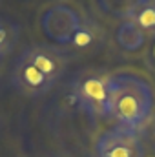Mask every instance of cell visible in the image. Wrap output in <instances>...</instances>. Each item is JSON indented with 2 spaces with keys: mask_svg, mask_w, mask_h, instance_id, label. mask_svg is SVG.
I'll return each mask as SVG.
<instances>
[{
  "mask_svg": "<svg viewBox=\"0 0 155 157\" xmlns=\"http://www.w3.org/2000/svg\"><path fill=\"white\" fill-rule=\"evenodd\" d=\"M110 117L133 132L146 128L155 110V86L142 71L122 70L108 75Z\"/></svg>",
  "mask_w": 155,
  "mask_h": 157,
  "instance_id": "1",
  "label": "cell"
},
{
  "mask_svg": "<svg viewBox=\"0 0 155 157\" xmlns=\"http://www.w3.org/2000/svg\"><path fill=\"white\" fill-rule=\"evenodd\" d=\"M11 84L22 95L31 97V99L44 97L55 86L53 82H49L47 78L44 77L35 66H31L29 62H26L20 57L17 59V62H15V66L11 70Z\"/></svg>",
  "mask_w": 155,
  "mask_h": 157,
  "instance_id": "6",
  "label": "cell"
},
{
  "mask_svg": "<svg viewBox=\"0 0 155 157\" xmlns=\"http://www.w3.org/2000/svg\"><path fill=\"white\" fill-rule=\"evenodd\" d=\"M73 99L91 117H110V82L108 75L86 73L73 84Z\"/></svg>",
  "mask_w": 155,
  "mask_h": 157,
  "instance_id": "2",
  "label": "cell"
},
{
  "mask_svg": "<svg viewBox=\"0 0 155 157\" xmlns=\"http://www.w3.org/2000/svg\"><path fill=\"white\" fill-rule=\"evenodd\" d=\"M153 57H155V48H153Z\"/></svg>",
  "mask_w": 155,
  "mask_h": 157,
  "instance_id": "13",
  "label": "cell"
},
{
  "mask_svg": "<svg viewBox=\"0 0 155 157\" xmlns=\"http://www.w3.org/2000/svg\"><path fill=\"white\" fill-rule=\"evenodd\" d=\"M146 137H148V141L152 143V146L155 148V110H153V115L152 119L148 121V124H146Z\"/></svg>",
  "mask_w": 155,
  "mask_h": 157,
  "instance_id": "12",
  "label": "cell"
},
{
  "mask_svg": "<svg viewBox=\"0 0 155 157\" xmlns=\"http://www.w3.org/2000/svg\"><path fill=\"white\" fill-rule=\"evenodd\" d=\"M20 59H24L26 62L35 66L40 73L53 84H57L66 75V70H68V64H70L68 55L62 49H57V48L46 46V44H33V46L26 48L22 51Z\"/></svg>",
  "mask_w": 155,
  "mask_h": 157,
  "instance_id": "5",
  "label": "cell"
},
{
  "mask_svg": "<svg viewBox=\"0 0 155 157\" xmlns=\"http://www.w3.org/2000/svg\"><path fill=\"white\" fill-rule=\"evenodd\" d=\"M80 22H82V17L78 15L75 7H71L70 4H64V2H59V4L49 6L42 13L40 29L49 40L66 46L71 42Z\"/></svg>",
  "mask_w": 155,
  "mask_h": 157,
  "instance_id": "3",
  "label": "cell"
},
{
  "mask_svg": "<svg viewBox=\"0 0 155 157\" xmlns=\"http://www.w3.org/2000/svg\"><path fill=\"white\" fill-rule=\"evenodd\" d=\"M131 20L146 35H153L155 33V0H144L139 6V9L133 13Z\"/></svg>",
  "mask_w": 155,
  "mask_h": 157,
  "instance_id": "11",
  "label": "cell"
},
{
  "mask_svg": "<svg viewBox=\"0 0 155 157\" xmlns=\"http://www.w3.org/2000/svg\"><path fill=\"white\" fill-rule=\"evenodd\" d=\"M102 39H104L102 29L95 22L82 18V22H80V26L75 31V35H73V39H71L70 44L75 49H91V48L99 46L102 42Z\"/></svg>",
  "mask_w": 155,
  "mask_h": 157,
  "instance_id": "9",
  "label": "cell"
},
{
  "mask_svg": "<svg viewBox=\"0 0 155 157\" xmlns=\"http://www.w3.org/2000/svg\"><path fill=\"white\" fill-rule=\"evenodd\" d=\"M142 2L144 0H93V6L100 15L110 18H119L122 22V20H130Z\"/></svg>",
  "mask_w": 155,
  "mask_h": 157,
  "instance_id": "7",
  "label": "cell"
},
{
  "mask_svg": "<svg viewBox=\"0 0 155 157\" xmlns=\"http://www.w3.org/2000/svg\"><path fill=\"white\" fill-rule=\"evenodd\" d=\"M141 132L128 130L124 126H113L102 132L95 143L97 157H144V144Z\"/></svg>",
  "mask_w": 155,
  "mask_h": 157,
  "instance_id": "4",
  "label": "cell"
},
{
  "mask_svg": "<svg viewBox=\"0 0 155 157\" xmlns=\"http://www.w3.org/2000/svg\"><path fill=\"white\" fill-rule=\"evenodd\" d=\"M146 33L130 18L122 20L117 28V44L124 51H139L146 44Z\"/></svg>",
  "mask_w": 155,
  "mask_h": 157,
  "instance_id": "8",
  "label": "cell"
},
{
  "mask_svg": "<svg viewBox=\"0 0 155 157\" xmlns=\"http://www.w3.org/2000/svg\"><path fill=\"white\" fill-rule=\"evenodd\" d=\"M20 28L9 20L0 18V59H6L18 44Z\"/></svg>",
  "mask_w": 155,
  "mask_h": 157,
  "instance_id": "10",
  "label": "cell"
}]
</instances>
